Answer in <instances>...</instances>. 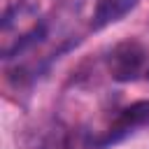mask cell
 Masks as SVG:
<instances>
[{"instance_id": "2", "label": "cell", "mask_w": 149, "mask_h": 149, "mask_svg": "<svg viewBox=\"0 0 149 149\" xmlns=\"http://www.w3.org/2000/svg\"><path fill=\"white\" fill-rule=\"evenodd\" d=\"M144 121H149V102H135V105L126 107V109L119 114V119L114 121V126L109 128L107 142H114V140H119L121 135L130 133L133 128L142 126Z\"/></svg>"}, {"instance_id": "5", "label": "cell", "mask_w": 149, "mask_h": 149, "mask_svg": "<svg viewBox=\"0 0 149 149\" xmlns=\"http://www.w3.org/2000/svg\"><path fill=\"white\" fill-rule=\"evenodd\" d=\"M147 77H149V74H147Z\"/></svg>"}, {"instance_id": "4", "label": "cell", "mask_w": 149, "mask_h": 149, "mask_svg": "<svg viewBox=\"0 0 149 149\" xmlns=\"http://www.w3.org/2000/svg\"><path fill=\"white\" fill-rule=\"evenodd\" d=\"M35 149H65V137L63 130H51L49 135H44Z\"/></svg>"}, {"instance_id": "1", "label": "cell", "mask_w": 149, "mask_h": 149, "mask_svg": "<svg viewBox=\"0 0 149 149\" xmlns=\"http://www.w3.org/2000/svg\"><path fill=\"white\" fill-rule=\"evenodd\" d=\"M142 65H144V49L135 40H126V42L116 44L109 51V58H107L109 74L116 81H130V79H135L140 74Z\"/></svg>"}, {"instance_id": "3", "label": "cell", "mask_w": 149, "mask_h": 149, "mask_svg": "<svg viewBox=\"0 0 149 149\" xmlns=\"http://www.w3.org/2000/svg\"><path fill=\"white\" fill-rule=\"evenodd\" d=\"M135 5H137V0H98L91 23H93V28H105V26L123 19Z\"/></svg>"}]
</instances>
